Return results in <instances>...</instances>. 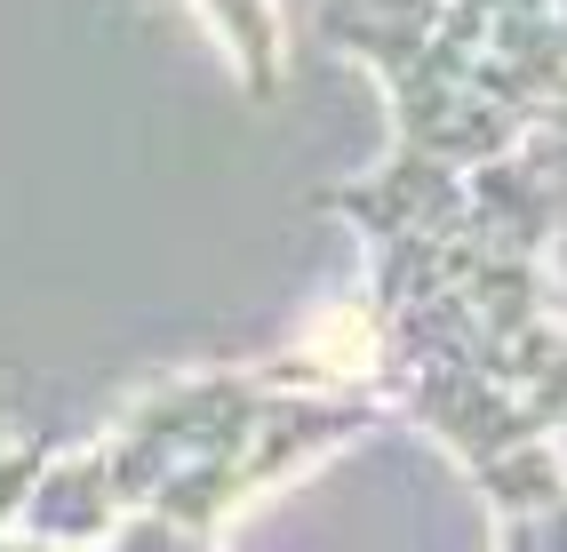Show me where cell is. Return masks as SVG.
<instances>
[{"label":"cell","mask_w":567,"mask_h":552,"mask_svg":"<svg viewBox=\"0 0 567 552\" xmlns=\"http://www.w3.org/2000/svg\"><path fill=\"white\" fill-rule=\"evenodd\" d=\"M216 9H224V24H233V49H240V64H248V81L272 89V81H280V32H272V9H264V0H216Z\"/></svg>","instance_id":"1"}]
</instances>
